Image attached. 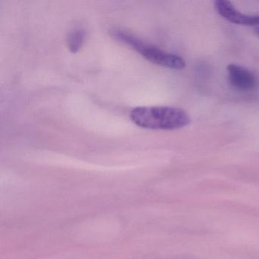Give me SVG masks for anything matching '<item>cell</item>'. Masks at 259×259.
Instances as JSON below:
<instances>
[{
	"instance_id": "obj_1",
	"label": "cell",
	"mask_w": 259,
	"mask_h": 259,
	"mask_svg": "<svg viewBox=\"0 0 259 259\" xmlns=\"http://www.w3.org/2000/svg\"><path fill=\"white\" fill-rule=\"evenodd\" d=\"M130 119L138 126L148 130H180L191 122L183 109L172 107H138L130 112Z\"/></svg>"
},
{
	"instance_id": "obj_2",
	"label": "cell",
	"mask_w": 259,
	"mask_h": 259,
	"mask_svg": "<svg viewBox=\"0 0 259 259\" xmlns=\"http://www.w3.org/2000/svg\"><path fill=\"white\" fill-rule=\"evenodd\" d=\"M110 34L115 39L131 47L154 64L175 70H182L186 68V62L180 56L165 52L157 47L148 45L127 31L114 29Z\"/></svg>"
},
{
	"instance_id": "obj_3",
	"label": "cell",
	"mask_w": 259,
	"mask_h": 259,
	"mask_svg": "<svg viewBox=\"0 0 259 259\" xmlns=\"http://www.w3.org/2000/svg\"><path fill=\"white\" fill-rule=\"evenodd\" d=\"M215 10L221 17L236 25L243 26L259 27V16H248L238 11L234 6L227 0L214 2Z\"/></svg>"
},
{
	"instance_id": "obj_4",
	"label": "cell",
	"mask_w": 259,
	"mask_h": 259,
	"mask_svg": "<svg viewBox=\"0 0 259 259\" xmlns=\"http://www.w3.org/2000/svg\"><path fill=\"white\" fill-rule=\"evenodd\" d=\"M230 84L238 90L248 92L257 87V78L252 72L242 66L230 64L227 66Z\"/></svg>"
},
{
	"instance_id": "obj_5",
	"label": "cell",
	"mask_w": 259,
	"mask_h": 259,
	"mask_svg": "<svg viewBox=\"0 0 259 259\" xmlns=\"http://www.w3.org/2000/svg\"><path fill=\"white\" fill-rule=\"evenodd\" d=\"M84 40V30L77 28L71 31L67 37V45L69 51L73 54L78 52L82 47Z\"/></svg>"
},
{
	"instance_id": "obj_6",
	"label": "cell",
	"mask_w": 259,
	"mask_h": 259,
	"mask_svg": "<svg viewBox=\"0 0 259 259\" xmlns=\"http://www.w3.org/2000/svg\"><path fill=\"white\" fill-rule=\"evenodd\" d=\"M254 32L255 35L259 37V27H254Z\"/></svg>"
}]
</instances>
